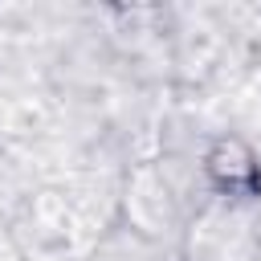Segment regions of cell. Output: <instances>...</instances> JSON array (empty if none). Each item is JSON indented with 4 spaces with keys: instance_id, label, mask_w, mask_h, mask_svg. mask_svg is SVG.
Listing matches in <instances>:
<instances>
[{
    "instance_id": "cell-1",
    "label": "cell",
    "mask_w": 261,
    "mask_h": 261,
    "mask_svg": "<svg viewBox=\"0 0 261 261\" xmlns=\"http://www.w3.org/2000/svg\"><path fill=\"white\" fill-rule=\"evenodd\" d=\"M204 171L224 196H249L261 179V163L241 139H216L212 151L204 155Z\"/></svg>"
}]
</instances>
